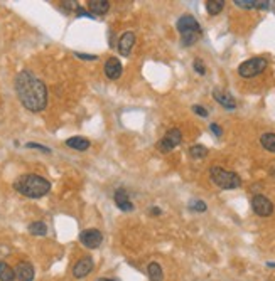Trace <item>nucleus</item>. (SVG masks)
<instances>
[{
    "instance_id": "obj_1",
    "label": "nucleus",
    "mask_w": 275,
    "mask_h": 281,
    "mask_svg": "<svg viewBox=\"0 0 275 281\" xmlns=\"http://www.w3.org/2000/svg\"><path fill=\"white\" fill-rule=\"evenodd\" d=\"M15 91L29 111H43L48 104V88L31 71H20L15 78Z\"/></svg>"
},
{
    "instance_id": "obj_2",
    "label": "nucleus",
    "mask_w": 275,
    "mask_h": 281,
    "mask_svg": "<svg viewBox=\"0 0 275 281\" xmlns=\"http://www.w3.org/2000/svg\"><path fill=\"white\" fill-rule=\"evenodd\" d=\"M14 187L19 194L31 197V199L44 197L49 190H51L49 180L41 177V175H37V174H26V175H22V177H19L15 180Z\"/></svg>"
},
{
    "instance_id": "obj_3",
    "label": "nucleus",
    "mask_w": 275,
    "mask_h": 281,
    "mask_svg": "<svg viewBox=\"0 0 275 281\" xmlns=\"http://www.w3.org/2000/svg\"><path fill=\"white\" fill-rule=\"evenodd\" d=\"M177 31L181 34V44L184 47H189L194 43H198L199 37H201L203 31L199 22L196 20L193 15H182L181 19L177 20Z\"/></svg>"
},
{
    "instance_id": "obj_4",
    "label": "nucleus",
    "mask_w": 275,
    "mask_h": 281,
    "mask_svg": "<svg viewBox=\"0 0 275 281\" xmlns=\"http://www.w3.org/2000/svg\"><path fill=\"white\" fill-rule=\"evenodd\" d=\"M210 177L213 180V184H216L220 188H226V190H231V188H236L241 186V179L238 174L224 170L221 167H216V165L210 169Z\"/></svg>"
},
{
    "instance_id": "obj_5",
    "label": "nucleus",
    "mask_w": 275,
    "mask_h": 281,
    "mask_svg": "<svg viewBox=\"0 0 275 281\" xmlns=\"http://www.w3.org/2000/svg\"><path fill=\"white\" fill-rule=\"evenodd\" d=\"M269 62L265 57H252L238 66V74L241 78H255L267 69Z\"/></svg>"
},
{
    "instance_id": "obj_6",
    "label": "nucleus",
    "mask_w": 275,
    "mask_h": 281,
    "mask_svg": "<svg viewBox=\"0 0 275 281\" xmlns=\"http://www.w3.org/2000/svg\"><path fill=\"white\" fill-rule=\"evenodd\" d=\"M181 141H182L181 132H179L177 128H172V130H169V132L164 135V138L159 141V150L162 153H167V152H170V150L176 148Z\"/></svg>"
},
{
    "instance_id": "obj_7",
    "label": "nucleus",
    "mask_w": 275,
    "mask_h": 281,
    "mask_svg": "<svg viewBox=\"0 0 275 281\" xmlns=\"http://www.w3.org/2000/svg\"><path fill=\"white\" fill-rule=\"evenodd\" d=\"M80 241H81V244L85 247L97 249V247H100V244H102V241H103V234L100 233L98 229H86V231H83V233L80 234Z\"/></svg>"
},
{
    "instance_id": "obj_8",
    "label": "nucleus",
    "mask_w": 275,
    "mask_h": 281,
    "mask_svg": "<svg viewBox=\"0 0 275 281\" xmlns=\"http://www.w3.org/2000/svg\"><path fill=\"white\" fill-rule=\"evenodd\" d=\"M252 207H253V212L260 217H267L274 212V204L267 199L265 195H255L252 200Z\"/></svg>"
},
{
    "instance_id": "obj_9",
    "label": "nucleus",
    "mask_w": 275,
    "mask_h": 281,
    "mask_svg": "<svg viewBox=\"0 0 275 281\" xmlns=\"http://www.w3.org/2000/svg\"><path fill=\"white\" fill-rule=\"evenodd\" d=\"M93 266H95V264H93V259H91V258H88V256H86V258H81L73 268L74 278H85L86 275H90V273H91Z\"/></svg>"
},
{
    "instance_id": "obj_10",
    "label": "nucleus",
    "mask_w": 275,
    "mask_h": 281,
    "mask_svg": "<svg viewBox=\"0 0 275 281\" xmlns=\"http://www.w3.org/2000/svg\"><path fill=\"white\" fill-rule=\"evenodd\" d=\"M133 44H135V36H133V32H123V36L120 37V41H118V52L122 54V56H128V54L132 52V47H133Z\"/></svg>"
},
{
    "instance_id": "obj_11",
    "label": "nucleus",
    "mask_w": 275,
    "mask_h": 281,
    "mask_svg": "<svg viewBox=\"0 0 275 281\" xmlns=\"http://www.w3.org/2000/svg\"><path fill=\"white\" fill-rule=\"evenodd\" d=\"M122 62H120L116 57H110L107 62H105V74L108 79H118L122 76Z\"/></svg>"
},
{
    "instance_id": "obj_12",
    "label": "nucleus",
    "mask_w": 275,
    "mask_h": 281,
    "mask_svg": "<svg viewBox=\"0 0 275 281\" xmlns=\"http://www.w3.org/2000/svg\"><path fill=\"white\" fill-rule=\"evenodd\" d=\"M15 278L19 281H32L34 280V268H32L31 263H19L17 268H15Z\"/></svg>"
},
{
    "instance_id": "obj_13",
    "label": "nucleus",
    "mask_w": 275,
    "mask_h": 281,
    "mask_svg": "<svg viewBox=\"0 0 275 281\" xmlns=\"http://www.w3.org/2000/svg\"><path fill=\"white\" fill-rule=\"evenodd\" d=\"M113 199H115V204H116V207H118V209H122V211H125V212L133 211V204L130 202L128 194L123 190V188H118V190L115 192Z\"/></svg>"
},
{
    "instance_id": "obj_14",
    "label": "nucleus",
    "mask_w": 275,
    "mask_h": 281,
    "mask_svg": "<svg viewBox=\"0 0 275 281\" xmlns=\"http://www.w3.org/2000/svg\"><path fill=\"white\" fill-rule=\"evenodd\" d=\"M213 96H215L216 101L221 104V106L226 108V110H235V108H236V101L233 99L231 94L223 93L221 90H215V91H213Z\"/></svg>"
},
{
    "instance_id": "obj_15",
    "label": "nucleus",
    "mask_w": 275,
    "mask_h": 281,
    "mask_svg": "<svg viewBox=\"0 0 275 281\" xmlns=\"http://www.w3.org/2000/svg\"><path fill=\"white\" fill-rule=\"evenodd\" d=\"M88 9L91 15H103L110 9V2L108 0H90Z\"/></svg>"
},
{
    "instance_id": "obj_16",
    "label": "nucleus",
    "mask_w": 275,
    "mask_h": 281,
    "mask_svg": "<svg viewBox=\"0 0 275 281\" xmlns=\"http://www.w3.org/2000/svg\"><path fill=\"white\" fill-rule=\"evenodd\" d=\"M235 5L240 9H269L270 2L267 0H235Z\"/></svg>"
},
{
    "instance_id": "obj_17",
    "label": "nucleus",
    "mask_w": 275,
    "mask_h": 281,
    "mask_svg": "<svg viewBox=\"0 0 275 281\" xmlns=\"http://www.w3.org/2000/svg\"><path fill=\"white\" fill-rule=\"evenodd\" d=\"M66 145L69 146V148H74V150H88L90 148V140H86V138L83 137H73V138H68L66 140Z\"/></svg>"
},
{
    "instance_id": "obj_18",
    "label": "nucleus",
    "mask_w": 275,
    "mask_h": 281,
    "mask_svg": "<svg viewBox=\"0 0 275 281\" xmlns=\"http://www.w3.org/2000/svg\"><path fill=\"white\" fill-rule=\"evenodd\" d=\"M15 271L5 261H0V281H14Z\"/></svg>"
},
{
    "instance_id": "obj_19",
    "label": "nucleus",
    "mask_w": 275,
    "mask_h": 281,
    "mask_svg": "<svg viewBox=\"0 0 275 281\" xmlns=\"http://www.w3.org/2000/svg\"><path fill=\"white\" fill-rule=\"evenodd\" d=\"M260 143L265 150L275 153V133H264L260 137Z\"/></svg>"
},
{
    "instance_id": "obj_20",
    "label": "nucleus",
    "mask_w": 275,
    "mask_h": 281,
    "mask_svg": "<svg viewBox=\"0 0 275 281\" xmlns=\"http://www.w3.org/2000/svg\"><path fill=\"white\" fill-rule=\"evenodd\" d=\"M224 7V2L223 0H210V2H206V10L210 15H216L220 14V12L223 10Z\"/></svg>"
},
{
    "instance_id": "obj_21",
    "label": "nucleus",
    "mask_w": 275,
    "mask_h": 281,
    "mask_svg": "<svg viewBox=\"0 0 275 281\" xmlns=\"http://www.w3.org/2000/svg\"><path fill=\"white\" fill-rule=\"evenodd\" d=\"M149 278L151 281H162V268L157 263L149 264Z\"/></svg>"
},
{
    "instance_id": "obj_22",
    "label": "nucleus",
    "mask_w": 275,
    "mask_h": 281,
    "mask_svg": "<svg viewBox=\"0 0 275 281\" xmlns=\"http://www.w3.org/2000/svg\"><path fill=\"white\" fill-rule=\"evenodd\" d=\"M29 233L34 234V236H46V233H48V228H46L44 222L37 221V222H32V224L29 226Z\"/></svg>"
},
{
    "instance_id": "obj_23",
    "label": "nucleus",
    "mask_w": 275,
    "mask_h": 281,
    "mask_svg": "<svg viewBox=\"0 0 275 281\" xmlns=\"http://www.w3.org/2000/svg\"><path fill=\"white\" fill-rule=\"evenodd\" d=\"M189 155L193 158H204L208 155V148L203 145H193L189 148Z\"/></svg>"
},
{
    "instance_id": "obj_24",
    "label": "nucleus",
    "mask_w": 275,
    "mask_h": 281,
    "mask_svg": "<svg viewBox=\"0 0 275 281\" xmlns=\"http://www.w3.org/2000/svg\"><path fill=\"white\" fill-rule=\"evenodd\" d=\"M189 207L193 209V211H198V212H204V211H206V204H204L203 200H191Z\"/></svg>"
},
{
    "instance_id": "obj_25",
    "label": "nucleus",
    "mask_w": 275,
    "mask_h": 281,
    "mask_svg": "<svg viewBox=\"0 0 275 281\" xmlns=\"http://www.w3.org/2000/svg\"><path fill=\"white\" fill-rule=\"evenodd\" d=\"M193 66H194V71L198 74H201V76H204V74H206V68H204V64H203L201 59H196Z\"/></svg>"
},
{
    "instance_id": "obj_26",
    "label": "nucleus",
    "mask_w": 275,
    "mask_h": 281,
    "mask_svg": "<svg viewBox=\"0 0 275 281\" xmlns=\"http://www.w3.org/2000/svg\"><path fill=\"white\" fill-rule=\"evenodd\" d=\"M193 111L196 113V115L203 116V118H206V116H208V110H206V108L198 106V104H194V106H193Z\"/></svg>"
},
{
    "instance_id": "obj_27",
    "label": "nucleus",
    "mask_w": 275,
    "mask_h": 281,
    "mask_svg": "<svg viewBox=\"0 0 275 281\" xmlns=\"http://www.w3.org/2000/svg\"><path fill=\"white\" fill-rule=\"evenodd\" d=\"M27 148H36V150H41V152L51 153V148H48V146H43V145H37V143H27Z\"/></svg>"
},
{
    "instance_id": "obj_28",
    "label": "nucleus",
    "mask_w": 275,
    "mask_h": 281,
    "mask_svg": "<svg viewBox=\"0 0 275 281\" xmlns=\"http://www.w3.org/2000/svg\"><path fill=\"white\" fill-rule=\"evenodd\" d=\"M210 128H211V132H213L216 137H221V135H223V132H221V128H220V125L211 123V125H210Z\"/></svg>"
},
{
    "instance_id": "obj_29",
    "label": "nucleus",
    "mask_w": 275,
    "mask_h": 281,
    "mask_svg": "<svg viewBox=\"0 0 275 281\" xmlns=\"http://www.w3.org/2000/svg\"><path fill=\"white\" fill-rule=\"evenodd\" d=\"M76 57H80L83 61H93L97 59V56H88V54H81V52H76Z\"/></svg>"
},
{
    "instance_id": "obj_30",
    "label": "nucleus",
    "mask_w": 275,
    "mask_h": 281,
    "mask_svg": "<svg viewBox=\"0 0 275 281\" xmlns=\"http://www.w3.org/2000/svg\"><path fill=\"white\" fill-rule=\"evenodd\" d=\"M76 15H78V17H88V19H93L95 17V15H91L90 12H86V10H83V9H78Z\"/></svg>"
},
{
    "instance_id": "obj_31",
    "label": "nucleus",
    "mask_w": 275,
    "mask_h": 281,
    "mask_svg": "<svg viewBox=\"0 0 275 281\" xmlns=\"http://www.w3.org/2000/svg\"><path fill=\"white\" fill-rule=\"evenodd\" d=\"M152 214H161V209H157V207H154V209H152Z\"/></svg>"
},
{
    "instance_id": "obj_32",
    "label": "nucleus",
    "mask_w": 275,
    "mask_h": 281,
    "mask_svg": "<svg viewBox=\"0 0 275 281\" xmlns=\"http://www.w3.org/2000/svg\"><path fill=\"white\" fill-rule=\"evenodd\" d=\"M98 281H113V280H105V278H100Z\"/></svg>"
}]
</instances>
